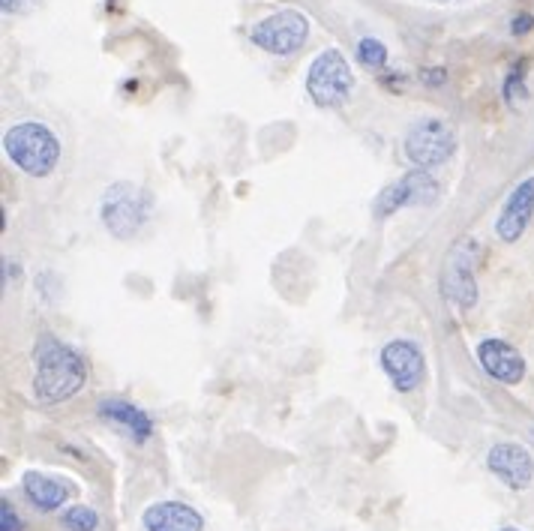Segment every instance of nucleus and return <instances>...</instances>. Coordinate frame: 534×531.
<instances>
[{
	"mask_svg": "<svg viewBox=\"0 0 534 531\" xmlns=\"http://www.w3.org/2000/svg\"><path fill=\"white\" fill-rule=\"evenodd\" d=\"M0 531H21V519L15 516V510L6 498L0 501Z\"/></svg>",
	"mask_w": 534,
	"mask_h": 531,
	"instance_id": "19",
	"label": "nucleus"
},
{
	"mask_svg": "<svg viewBox=\"0 0 534 531\" xmlns=\"http://www.w3.org/2000/svg\"><path fill=\"white\" fill-rule=\"evenodd\" d=\"M24 495L33 507H39L42 513H51V510H60V504H66L69 498V486L54 480V477H45V474H36V471H27L24 480Z\"/></svg>",
	"mask_w": 534,
	"mask_h": 531,
	"instance_id": "15",
	"label": "nucleus"
},
{
	"mask_svg": "<svg viewBox=\"0 0 534 531\" xmlns=\"http://www.w3.org/2000/svg\"><path fill=\"white\" fill-rule=\"evenodd\" d=\"M153 210V198L147 189L135 186V183H114L105 189L102 204H99V216L102 225L117 237V240H129L141 231V225L147 222Z\"/></svg>",
	"mask_w": 534,
	"mask_h": 531,
	"instance_id": "3",
	"label": "nucleus"
},
{
	"mask_svg": "<svg viewBox=\"0 0 534 531\" xmlns=\"http://www.w3.org/2000/svg\"><path fill=\"white\" fill-rule=\"evenodd\" d=\"M309 39V18L297 9H279L249 27V42L267 54L288 57Z\"/></svg>",
	"mask_w": 534,
	"mask_h": 531,
	"instance_id": "5",
	"label": "nucleus"
},
{
	"mask_svg": "<svg viewBox=\"0 0 534 531\" xmlns=\"http://www.w3.org/2000/svg\"><path fill=\"white\" fill-rule=\"evenodd\" d=\"M531 27H534V15H528V12H519V15L513 18V24H510V33H513V36H525Z\"/></svg>",
	"mask_w": 534,
	"mask_h": 531,
	"instance_id": "22",
	"label": "nucleus"
},
{
	"mask_svg": "<svg viewBox=\"0 0 534 531\" xmlns=\"http://www.w3.org/2000/svg\"><path fill=\"white\" fill-rule=\"evenodd\" d=\"M477 360H480V366L489 378H495L507 387H516L525 378L522 354L498 336H486V339L477 342Z\"/></svg>",
	"mask_w": 534,
	"mask_h": 531,
	"instance_id": "11",
	"label": "nucleus"
},
{
	"mask_svg": "<svg viewBox=\"0 0 534 531\" xmlns=\"http://www.w3.org/2000/svg\"><path fill=\"white\" fill-rule=\"evenodd\" d=\"M405 156L414 168H438L444 165L453 150H456V132L447 120L438 117H426L420 123H414L405 135Z\"/></svg>",
	"mask_w": 534,
	"mask_h": 531,
	"instance_id": "6",
	"label": "nucleus"
},
{
	"mask_svg": "<svg viewBox=\"0 0 534 531\" xmlns=\"http://www.w3.org/2000/svg\"><path fill=\"white\" fill-rule=\"evenodd\" d=\"M147 531H201L204 519L195 507L183 501H156L141 513Z\"/></svg>",
	"mask_w": 534,
	"mask_h": 531,
	"instance_id": "13",
	"label": "nucleus"
},
{
	"mask_svg": "<svg viewBox=\"0 0 534 531\" xmlns=\"http://www.w3.org/2000/svg\"><path fill=\"white\" fill-rule=\"evenodd\" d=\"M534 216V177H525L504 201L498 222H495V234L504 243H513L525 234L528 222Z\"/></svg>",
	"mask_w": 534,
	"mask_h": 531,
	"instance_id": "12",
	"label": "nucleus"
},
{
	"mask_svg": "<svg viewBox=\"0 0 534 531\" xmlns=\"http://www.w3.org/2000/svg\"><path fill=\"white\" fill-rule=\"evenodd\" d=\"M486 468L507 486V489H528L534 480V459L516 441L492 444L486 453Z\"/></svg>",
	"mask_w": 534,
	"mask_h": 531,
	"instance_id": "10",
	"label": "nucleus"
},
{
	"mask_svg": "<svg viewBox=\"0 0 534 531\" xmlns=\"http://www.w3.org/2000/svg\"><path fill=\"white\" fill-rule=\"evenodd\" d=\"M36 3H39V0H0V9H3L6 15H24V12H30Z\"/></svg>",
	"mask_w": 534,
	"mask_h": 531,
	"instance_id": "20",
	"label": "nucleus"
},
{
	"mask_svg": "<svg viewBox=\"0 0 534 531\" xmlns=\"http://www.w3.org/2000/svg\"><path fill=\"white\" fill-rule=\"evenodd\" d=\"M441 186L438 180L426 171V168H411L405 171L396 183L384 186L372 204L375 216H390L402 207H414V204H432L438 198Z\"/></svg>",
	"mask_w": 534,
	"mask_h": 531,
	"instance_id": "7",
	"label": "nucleus"
},
{
	"mask_svg": "<svg viewBox=\"0 0 534 531\" xmlns=\"http://www.w3.org/2000/svg\"><path fill=\"white\" fill-rule=\"evenodd\" d=\"M420 81H423V84H429V87L444 84V81H447V69H444V66H429V69H423V72H420Z\"/></svg>",
	"mask_w": 534,
	"mask_h": 531,
	"instance_id": "21",
	"label": "nucleus"
},
{
	"mask_svg": "<svg viewBox=\"0 0 534 531\" xmlns=\"http://www.w3.org/2000/svg\"><path fill=\"white\" fill-rule=\"evenodd\" d=\"M357 60H360L366 69H372V72L384 69V66H387V48H384V42H381V39H372V36H363V39L357 42Z\"/></svg>",
	"mask_w": 534,
	"mask_h": 531,
	"instance_id": "17",
	"label": "nucleus"
},
{
	"mask_svg": "<svg viewBox=\"0 0 534 531\" xmlns=\"http://www.w3.org/2000/svg\"><path fill=\"white\" fill-rule=\"evenodd\" d=\"M525 69H528V60L519 57L516 66L510 69V75L504 78V99L513 105L516 99H525L528 96V87H525Z\"/></svg>",
	"mask_w": 534,
	"mask_h": 531,
	"instance_id": "18",
	"label": "nucleus"
},
{
	"mask_svg": "<svg viewBox=\"0 0 534 531\" xmlns=\"http://www.w3.org/2000/svg\"><path fill=\"white\" fill-rule=\"evenodd\" d=\"M501 531H519V528H501Z\"/></svg>",
	"mask_w": 534,
	"mask_h": 531,
	"instance_id": "23",
	"label": "nucleus"
},
{
	"mask_svg": "<svg viewBox=\"0 0 534 531\" xmlns=\"http://www.w3.org/2000/svg\"><path fill=\"white\" fill-rule=\"evenodd\" d=\"M33 363H36L33 390H36V399L42 405H54V402H63V399L75 396L87 381L84 357L72 345L60 342L51 333H42L36 339Z\"/></svg>",
	"mask_w": 534,
	"mask_h": 531,
	"instance_id": "1",
	"label": "nucleus"
},
{
	"mask_svg": "<svg viewBox=\"0 0 534 531\" xmlns=\"http://www.w3.org/2000/svg\"><path fill=\"white\" fill-rule=\"evenodd\" d=\"M60 525H63L66 531H96L99 516H96V510L87 507V504H72V507H66V510L60 513Z\"/></svg>",
	"mask_w": 534,
	"mask_h": 531,
	"instance_id": "16",
	"label": "nucleus"
},
{
	"mask_svg": "<svg viewBox=\"0 0 534 531\" xmlns=\"http://www.w3.org/2000/svg\"><path fill=\"white\" fill-rule=\"evenodd\" d=\"M438 3H447V0H438Z\"/></svg>",
	"mask_w": 534,
	"mask_h": 531,
	"instance_id": "24",
	"label": "nucleus"
},
{
	"mask_svg": "<svg viewBox=\"0 0 534 531\" xmlns=\"http://www.w3.org/2000/svg\"><path fill=\"white\" fill-rule=\"evenodd\" d=\"M354 90V72L339 48L321 51L306 75V93L318 108H339Z\"/></svg>",
	"mask_w": 534,
	"mask_h": 531,
	"instance_id": "4",
	"label": "nucleus"
},
{
	"mask_svg": "<svg viewBox=\"0 0 534 531\" xmlns=\"http://www.w3.org/2000/svg\"><path fill=\"white\" fill-rule=\"evenodd\" d=\"M3 150L9 156V162L30 177H48L60 162V141L39 120H24V123H15L12 129H6Z\"/></svg>",
	"mask_w": 534,
	"mask_h": 531,
	"instance_id": "2",
	"label": "nucleus"
},
{
	"mask_svg": "<svg viewBox=\"0 0 534 531\" xmlns=\"http://www.w3.org/2000/svg\"><path fill=\"white\" fill-rule=\"evenodd\" d=\"M99 417L120 426L123 432L135 435L138 441H147L150 432H153V420L144 408L132 405V402H123V399H102L99 402Z\"/></svg>",
	"mask_w": 534,
	"mask_h": 531,
	"instance_id": "14",
	"label": "nucleus"
},
{
	"mask_svg": "<svg viewBox=\"0 0 534 531\" xmlns=\"http://www.w3.org/2000/svg\"><path fill=\"white\" fill-rule=\"evenodd\" d=\"M471 237L459 240L450 252H447V261H444V273H441V288L444 294L462 306V309H471L477 303V282H474V261L468 258V249H471Z\"/></svg>",
	"mask_w": 534,
	"mask_h": 531,
	"instance_id": "9",
	"label": "nucleus"
},
{
	"mask_svg": "<svg viewBox=\"0 0 534 531\" xmlns=\"http://www.w3.org/2000/svg\"><path fill=\"white\" fill-rule=\"evenodd\" d=\"M381 369L399 393H411L423 384L426 360L417 342L411 339H390L381 348Z\"/></svg>",
	"mask_w": 534,
	"mask_h": 531,
	"instance_id": "8",
	"label": "nucleus"
}]
</instances>
